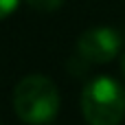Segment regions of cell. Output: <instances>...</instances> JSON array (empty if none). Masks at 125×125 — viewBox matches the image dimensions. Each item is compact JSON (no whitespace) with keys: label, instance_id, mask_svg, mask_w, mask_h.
Listing matches in <instances>:
<instances>
[{"label":"cell","instance_id":"obj_2","mask_svg":"<svg viewBox=\"0 0 125 125\" xmlns=\"http://www.w3.org/2000/svg\"><path fill=\"white\" fill-rule=\"evenodd\" d=\"M81 112L88 125H119L125 116V88L108 75L90 79L81 92Z\"/></svg>","mask_w":125,"mask_h":125},{"label":"cell","instance_id":"obj_6","mask_svg":"<svg viewBox=\"0 0 125 125\" xmlns=\"http://www.w3.org/2000/svg\"><path fill=\"white\" fill-rule=\"evenodd\" d=\"M121 73H123V77H125V53H123V57H121Z\"/></svg>","mask_w":125,"mask_h":125},{"label":"cell","instance_id":"obj_7","mask_svg":"<svg viewBox=\"0 0 125 125\" xmlns=\"http://www.w3.org/2000/svg\"><path fill=\"white\" fill-rule=\"evenodd\" d=\"M0 125H2V123H0Z\"/></svg>","mask_w":125,"mask_h":125},{"label":"cell","instance_id":"obj_1","mask_svg":"<svg viewBox=\"0 0 125 125\" xmlns=\"http://www.w3.org/2000/svg\"><path fill=\"white\" fill-rule=\"evenodd\" d=\"M13 110L29 125H44L59 112V90L46 75H26L13 90Z\"/></svg>","mask_w":125,"mask_h":125},{"label":"cell","instance_id":"obj_4","mask_svg":"<svg viewBox=\"0 0 125 125\" xmlns=\"http://www.w3.org/2000/svg\"><path fill=\"white\" fill-rule=\"evenodd\" d=\"M26 2L37 11H55V9L62 7L64 0H26Z\"/></svg>","mask_w":125,"mask_h":125},{"label":"cell","instance_id":"obj_5","mask_svg":"<svg viewBox=\"0 0 125 125\" xmlns=\"http://www.w3.org/2000/svg\"><path fill=\"white\" fill-rule=\"evenodd\" d=\"M18 2L20 0H0V20L7 18V15H11L18 9Z\"/></svg>","mask_w":125,"mask_h":125},{"label":"cell","instance_id":"obj_3","mask_svg":"<svg viewBox=\"0 0 125 125\" xmlns=\"http://www.w3.org/2000/svg\"><path fill=\"white\" fill-rule=\"evenodd\" d=\"M121 35L110 26H92L77 40V53L92 64H105L121 53Z\"/></svg>","mask_w":125,"mask_h":125}]
</instances>
